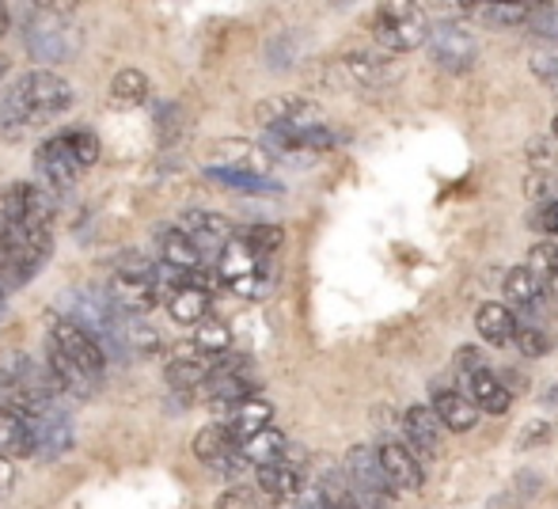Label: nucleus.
I'll return each mask as SVG.
<instances>
[{
    "label": "nucleus",
    "instance_id": "obj_1",
    "mask_svg": "<svg viewBox=\"0 0 558 509\" xmlns=\"http://www.w3.org/2000/svg\"><path fill=\"white\" fill-rule=\"evenodd\" d=\"M73 107V88L53 69H31L23 73L0 99V137L15 141L35 126L61 119Z\"/></svg>",
    "mask_w": 558,
    "mask_h": 509
},
{
    "label": "nucleus",
    "instance_id": "obj_2",
    "mask_svg": "<svg viewBox=\"0 0 558 509\" xmlns=\"http://www.w3.org/2000/svg\"><path fill=\"white\" fill-rule=\"evenodd\" d=\"M65 319H73L84 335L99 342L107 357H125V316L111 304V296L99 289H73L61 301Z\"/></svg>",
    "mask_w": 558,
    "mask_h": 509
},
{
    "label": "nucleus",
    "instance_id": "obj_3",
    "mask_svg": "<svg viewBox=\"0 0 558 509\" xmlns=\"http://www.w3.org/2000/svg\"><path fill=\"white\" fill-rule=\"evenodd\" d=\"M81 27H76V20H69L65 8L58 4H43L35 8V12L27 15V23H23V46H27V53L35 61H43V65H58V61H73L76 53H81Z\"/></svg>",
    "mask_w": 558,
    "mask_h": 509
},
{
    "label": "nucleus",
    "instance_id": "obj_4",
    "mask_svg": "<svg viewBox=\"0 0 558 509\" xmlns=\"http://www.w3.org/2000/svg\"><path fill=\"white\" fill-rule=\"evenodd\" d=\"M53 252L50 229H0V289L4 296L12 289L27 286L38 270L46 266V258Z\"/></svg>",
    "mask_w": 558,
    "mask_h": 509
},
{
    "label": "nucleus",
    "instance_id": "obj_5",
    "mask_svg": "<svg viewBox=\"0 0 558 509\" xmlns=\"http://www.w3.org/2000/svg\"><path fill=\"white\" fill-rule=\"evenodd\" d=\"M0 391H4V403L15 407L23 414H35L43 407H53V384L43 362H35L31 354L15 350L0 362Z\"/></svg>",
    "mask_w": 558,
    "mask_h": 509
},
{
    "label": "nucleus",
    "instance_id": "obj_6",
    "mask_svg": "<svg viewBox=\"0 0 558 509\" xmlns=\"http://www.w3.org/2000/svg\"><path fill=\"white\" fill-rule=\"evenodd\" d=\"M58 217V194L38 183H8L0 186V229H50Z\"/></svg>",
    "mask_w": 558,
    "mask_h": 509
},
{
    "label": "nucleus",
    "instance_id": "obj_7",
    "mask_svg": "<svg viewBox=\"0 0 558 509\" xmlns=\"http://www.w3.org/2000/svg\"><path fill=\"white\" fill-rule=\"evenodd\" d=\"M373 35L384 53H411L429 43V20L414 4H384L376 8Z\"/></svg>",
    "mask_w": 558,
    "mask_h": 509
},
{
    "label": "nucleus",
    "instance_id": "obj_8",
    "mask_svg": "<svg viewBox=\"0 0 558 509\" xmlns=\"http://www.w3.org/2000/svg\"><path fill=\"white\" fill-rule=\"evenodd\" d=\"M107 296H111V304L122 316L125 312H148L156 304V296H160V289H156V266L141 255H125L114 266Z\"/></svg>",
    "mask_w": 558,
    "mask_h": 509
},
{
    "label": "nucleus",
    "instance_id": "obj_9",
    "mask_svg": "<svg viewBox=\"0 0 558 509\" xmlns=\"http://www.w3.org/2000/svg\"><path fill=\"white\" fill-rule=\"evenodd\" d=\"M342 475H345V483H350L357 506H365V509H391L396 506V490H391L388 480H384L376 449H368V445H353L342 460Z\"/></svg>",
    "mask_w": 558,
    "mask_h": 509
},
{
    "label": "nucleus",
    "instance_id": "obj_10",
    "mask_svg": "<svg viewBox=\"0 0 558 509\" xmlns=\"http://www.w3.org/2000/svg\"><path fill=\"white\" fill-rule=\"evenodd\" d=\"M46 339H50V354L65 357L73 369H81L84 377L92 380H104V369H107V354L99 350V342L92 339V335H84L81 327L73 324V319L65 316H53L50 319V331H46Z\"/></svg>",
    "mask_w": 558,
    "mask_h": 509
},
{
    "label": "nucleus",
    "instance_id": "obj_11",
    "mask_svg": "<svg viewBox=\"0 0 558 509\" xmlns=\"http://www.w3.org/2000/svg\"><path fill=\"white\" fill-rule=\"evenodd\" d=\"M429 53H434V61L448 73H468L471 65H475L478 58V43L475 35H471L468 27H460V23H437V27H429Z\"/></svg>",
    "mask_w": 558,
    "mask_h": 509
},
{
    "label": "nucleus",
    "instance_id": "obj_12",
    "mask_svg": "<svg viewBox=\"0 0 558 509\" xmlns=\"http://www.w3.org/2000/svg\"><path fill=\"white\" fill-rule=\"evenodd\" d=\"M179 232L191 240V247L206 258V263L221 255L225 247L235 240L232 225H228L221 214H209V209H186L183 221H179Z\"/></svg>",
    "mask_w": 558,
    "mask_h": 509
},
{
    "label": "nucleus",
    "instance_id": "obj_13",
    "mask_svg": "<svg viewBox=\"0 0 558 509\" xmlns=\"http://www.w3.org/2000/svg\"><path fill=\"white\" fill-rule=\"evenodd\" d=\"M194 457H198L206 468H214V472L228 475V480H235V475L243 472L240 441L228 434L221 422H214V426H202L198 434H194Z\"/></svg>",
    "mask_w": 558,
    "mask_h": 509
},
{
    "label": "nucleus",
    "instance_id": "obj_14",
    "mask_svg": "<svg viewBox=\"0 0 558 509\" xmlns=\"http://www.w3.org/2000/svg\"><path fill=\"white\" fill-rule=\"evenodd\" d=\"M255 119L266 130H316L319 107L304 96H270L255 107Z\"/></svg>",
    "mask_w": 558,
    "mask_h": 509
},
{
    "label": "nucleus",
    "instance_id": "obj_15",
    "mask_svg": "<svg viewBox=\"0 0 558 509\" xmlns=\"http://www.w3.org/2000/svg\"><path fill=\"white\" fill-rule=\"evenodd\" d=\"M376 460H380L384 480H388V487L396 490V495H418L422 483H426L422 460L414 457L403 441H384L380 449H376Z\"/></svg>",
    "mask_w": 558,
    "mask_h": 509
},
{
    "label": "nucleus",
    "instance_id": "obj_16",
    "mask_svg": "<svg viewBox=\"0 0 558 509\" xmlns=\"http://www.w3.org/2000/svg\"><path fill=\"white\" fill-rule=\"evenodd\" d=\"M35 171H38V179H43L38 186H46L50 194L73 186L76 175H81V168L73 163V156H69V148L61 137H46L43 145L35 148Z\"/></svg>",
    "mask_w": 558,
    "mask_h": 509
},
{
    "label": "nucleus",
    "instance_id": "obj_17",
    "mask_svg": "<svg viewBox=\"0 0 558 509\" xmlns=\"http://www.w3.org/2000/svg\"><path fill=\"white\" fill-rule=\"evenodd\" d=\"M403 434H407V449L418 460H437L441 457V422L429 411L426 403H414L403 411Z\"/></svg>",
    "mask_w": 558,
    "mask_h": 509
},
{
    "label": "nucleus",
    "instance_id": "obj_18",
    "mask_svg": "<svg viewBox=\"0 0 558 509\" xmlns=\"http://www.w3.org/2000/svg\"><path fill=\"white\" fill-rule=\"evenodd\" d=\"M214 365H217V357H209V354H202L194 342H186V347H179L175 354L168 357V384L175 391H198L202 384L209 380V373H214Z\"/></svg>",
    "mask_w": 558,
    "mask_h": 509
},
{
    "label": "nucleus",
    "instance_id": "obj_19",
    "mask_svg": "<svg viewBox=\"0 0 558 509\" xmlns=\"http://www.w3.org/2000/svg\"><path fill=\"white\" fill-rule=\"evenodd\" d=\"M270 419H274V407L266 403V399L251 396V399H240V403L225 407V422H221V426L235 437V441H247V437L270 429Z\"/></svg>",
    "mask_w": 558,
    "mask_h": 509
},
{
    "label": "nucleus",
    "instance_id": "obj_20",
    "mask_svg": "<svg viewBox=\"0 0 558 509\" xmlns=\"http://www.w3.org/2000/svg\"><path fill=\"white\" fill-rule=\"evenodd\" d=\"M463 388H468V399L475 411H486V414H506L509 403H513V391L506 388V380L494 377L490 369H478V373H468L463 377Z\"/></svg>",
    "mask_w": 558,
    "mask_h": 509
},
{
    "label": "nucleus",
    "instance_id": "obj_21",
    "mask_svg": "<svg viewBox=\"0 0 558 509\" xmlns=\"http://www.w3.org/2000/svg\"><path fill=\"white\" fill-rule=\"evenodd\" d=\"M429 411H434L437 422H441L445 429H452V434H468V429H475V422H478V411L471 407V399L456 388H434Z\"/></svg>",
    "mask_w": 558,
    "mask_h": 509
},
{
    "label": "nucleus",
    "instance_id": "obj_22",
    "mask_svg": "<svg viewBox=\"0 0 558 509\" xmlns=\"http://www.w3.org/2000/svg\"><path fill=\"white\" fill-rule=\"evenodd\" d=\"M156 252H160V263L171 266V270H183V274H202L209 270V263L191 247V240L183 237L179 229H160L156 232Z\"/></svg>",
    "mask_w": 558,
    "mask_h": 509
},
{
    "label": "nucleus",
    "instance_id": "obj_23",
    "mask_svg": "<svg viewBox=\"0 0 558 509\" xmlns=\"http://www.w3.org/2000/svg\"><path fill=\"white\" fill-rule=\"evenodd\" d=\"M0 457L4 460H23L35 457V437H31V426L23 419V411L0 403Z\"/></svg>",
    "mask_w": 558,
    "mask_h": 509
},
{
    "label": "nucleus",
    "instance_id": "obj_24",
    "mask_svg": "<svg viewBox=\"0 0 558 509\" xmlns=\"http://www.w3.org/2000/svg\"><path fill=\"white\" fill-rule=\"evenodd\" d=\"M258 490H263L270 502H289L304 490V472L293 460H281V464L258 468Z\"/></svg>",
    "mask_w": 558,
    "mask_h": 509
},
{
    "label": "nucleus",
    "instance_id": "obj_25",
    "mask_svg": "<svg viewBox=\"0 0 558 509\" xmlns=\"http://www.w3.org/2000/svg\"><path fill=\"white\" fill-rule=\"evenodd\" d=\"M240 460L251 468H270V464H281V460H289V441L286 434H278V429H263V434L247 437V441H240Z\"/></svg>",
    "mask_w": 558,
    "mask_h": 509
},
{
    "label": "nucleus",
    "instance_id": "obj_26",
    "mask_svg": "<svg viewBox=\"0 0 558 509\" xmlns=\"http://www.w3.org/2000/svg\"><path fill=\"white\" fill-rule=\"evenodd\" d=\"M475 327H478V335H483L486 342H494V347H506V342L517 339V327H521V324H517L513 308L490 301V304H483V308L475 312Z\"/></svg>",
    "mask_w": 558,
    "mask_h": 509
},
{
    "label": "nucleus",
    "instance_id": "obj_27",
    "mask_svg": "<svg viewBox=\"0 0 558 509\" xmlns=\"http://www.w3.org/2000/svg\"><path fill=\"white\" fill-rule=\"evenodd\" d=\"M209 308H214V296H209V289H202V286H183V289H175V293L168 296V312H171V319L175 324H191V327H198L202 319H209Z\"/></svg>",
    "mask_w": 558,
    "mask_h": 509
},
{
    "label": "nucleus",
    "instance_id": "obj_28",
    "mask_svg": "<svg viewBox=\"0 0 558 509\" xmlns=\"http://www.w3.org/2000/svg\"><path fill=\"white\" fill-rule=\"evenodd\" d=\"M221 168H235V171H251V175H266L274 168V156L266 153L255 141H225L221 145Z\"/></svg>",
    "mask_w": 558,
    "mask_h": 509
},
{
    "label": "nucleus",
    "instance_id": "obj_29",
    "mask_svg": "<svg viewBox=\"0 0 558 509\" xmlns=\"http://www.w3.org/2000/svg\"><path fill=\"white\" fill-rule=\"evenodd\" d=\"M345 73H350L353 84H361V88H380V84H388L391 69H388V58H380L376 50H353L342 58Z\"/></svg>",
    "mask_w": 558,
    "mask_h": 509
},
{
    "label": "nucleus",
    "instance_id": "obj_30",
    "mask_svg": "<svg viewBox=\"0 0 558 509\" xmlns=\"http://www.w3.org/2000/svg\"><path fill=\"white\" fill-rule=\"evenodd\" d=\"M206 175L221 186H232V191L243 194H281V183H274L270 175H251V171H235V168H221V163H209Z\"/></svg>",
    "mask_w": 558,
    "mask_h": 509
},
{
    "label": "nucleus",
    "instance_id": "obj_31",
    "mask_svg": "<svg viewBox=\"0 0 558 509\" xmlns=\"http://www.w3.org/2000/svg\"><path fill=\"white\" fill-rule=\"evenodd\" d=\"M506 301L517 304V308H536V301L544 296V289H539V278L529 270V266H513V270L506 274Z\"/></svg>",
    "mask_w": 558,
    "mask_h": 509
},
{
    "label": "nucleus",
    "instance_id": "obj_32",
    "mask_svg": "<svg viewBox=\"0 0 558 509\" xmlns=\"http://www.w3.org/2000/svg\"><path fill=\"white\" fill-rule=\"evenodd\" d=\"M111 99L118 107H141L148 99V76L141 69H122L111 81Z\"/></svg>",
    "mask_w": 558,
    "mask_h": 509
},
{
    "label": "nucleus",
    "instance_id": "obj_33",
    "mask_svg": "<svg viewBox=\"0 0 558 509\" xmlns=\"http://www.w3.org/2000/svg\"><path fill=\"white\" fill-rule=\"evenodd\" d=\"M235 240H240L247 252L266 258L270 252H278V247L286 244V232H281V225H247V229L235 232Z\"/></svg>",
    "mask_w": 558,
    "mask_h": 509
},
{
    "label": "nucleus",
    "instance_id": "obj_34",
    "mask_svg": "<svg viewBox=\"0 0 558 509\" xmlns=\"http://www.w3.org/2000/svg\"><path fill=\"white\" fill-rule=\"evenodd\" d=\"M191 342L202 350V354L221 357V354H228V347H232V331H228V324H221V319H202V324L194 327Z\"/></svg>",
    "mask_w": 558,
    "mask_h": 509
},
{
    "label": "nucleus",
    "instance_id": "obj_35",
    "mask_svg": "<svg viewBox=\"0 0 558 509\" xmlns=\"http://www.w3.org/2000/svg\"><path fill=\"white\" fill-rule=\"evenodd\" d=\"M61 141H65L69 156H73L76 168H92V163L99 160V137L88 130H73V133H61Z\"/></svg>",
    "mask_w": 558,
    "mask_h": 509
},
{
    "label": "nucleus",
    "instance_id": "obj_36",
    "mask_svg": "<svg viewBox=\"0 0 558 509\" xmlns=\"http://www.w3.org/2000/svg\"><path fill=\"white\" fill-rule=\"evenodd\" d=\"M513 342L521 347V354H529V357H547V354H551V335H547L539 324H521V327H517Z\"/></svg>",
    "mask_w": 558,
    "mask_h": 509
},
{
    "label": "nucleus",
    "instance_id": "obj_37",
    "mask_svg": "<svg viewBox=\"0 0 558 509\" xmlns=\"http://www.w3.org/2000/svg\"><path fill=\"white\" fill-rule=\"evenodd\" d=\"M160 347H163L160 335H156L148 324H125V354L148 357V354H156Z\"/></svg>",
    "mask_w": 558,
    "mask_h": 509
},
{
    "label": "nucleus",
    "instance_id": "obj_38",
    "mask_svg": "<svg viewBox=\"0 0 558 509\" xmlns=\"http://www.w3.org/2000/svg\"><path fill=\"white\" fill-rule=\"evenodd\" d=\"M156 126H160V145H175V141L183 137V130H186V119H183V111H179L175 104H168V107H160V111H156Z\"/></svg>",
    "mask_w": 558,
    "mask_h": 509
},
{
    "label": "nucleus",
    "instance_id": "obj_39",
    "mask_svg": "<svg viewBox=\"0 0 558 509\" xmlns=\"http://www.w3.org/2000/svg\"><path fill=\"white\" fill-rule=\"evenodd\" d=\"M478 12H486L494 23H506V27H513V23L532 20V15H536L539 8L536 4H483Z\"/></svg>",
    "mask_w": 558,
    "mask_h": 509
},
{
    "label": "nucleus",
    "instance_id": "obj_40",
    "mask_svg": "<svg viewBox=\"0 0 558 509\" xmlns=\"http://www.w3.org/2000/svg\"><path fill=\"white\" fill-rule=\"evenodd\" d=\"M529 270L536 274H551L558 270V244H551V240H544V244H532V252H529Z\"/></svg>",
    "mask_w": 558,
    "mask_h": 509
},
{
    "label": "nucleus",
    "instance_id": "obj_41",
    "mask_svg": "<svg viewBox=\"0 0 558 509\" xmlns=\"http://www.w3.org/2000/svg\"><path fill=\"white\" fill-rule=\"evenodd\" d=\"M532 31H536L539 38L558 43V8H539V12L532 15Z\"/></svg>",
    "mask_w": 558,
    "mask_h": 509
},
{
    "label": "nucleus",
    "instance_id": "obj_42",
    "mask_svg": "<svg viewBox=\"0 0 558 509\" xmlns=\"http://www.w3.org/2000/svg\"><path fill=\"white\" fill-rule=\"evenodd\" d=\"M456 369H460V377H468V373L486 369L483 350H475V347H460V350H456Z\"/></svg>",
    "mask_w": 558,
    "mask_h": 509
},
{
    "label": "nucleus",
    "instance_id": "obj_43",
    "mask_svg": "<svg viewBox=\"0 0 558 509\" xmlns=\"http://www.w3.org/2000/svg\"><path fill=\"white\" fill-rule=\"evenodd\" d=\"M255 490H247V487H235V490H228V495L217 502V509H255Z\"/></svg>",
    "mask_w": 558,
    "mask_h": 509
},
{
    "label": "nucleus",
    "instance_id": "obj_44",
    "mask_svg": "<svg viewBox=\"0 0 558 509\" xmlns=\"http://www.w3.org/2000/svg\"><path fill=\"white\" fill-rule=\"evenodd\" d=\"M532 73H536L544 84L558 88V58H532Z\"/></svg>",
    "mask_w": 558,
    "mask_h": 509
},
{
    "label": "nucleus",
    "instance_id": "obj_45",
    "mask_svg": "<svg viewBox=\"0 0 558 509\" xmlns=\"http://www.w3.org/2000/svg\"><path fill=\"white\" fill-rule=\"evenodd\" d=\"M539 225H544V232L558 237V202H547L544 214H539Z\"/></svg>",
    "mask_w": 558,
    "mask_h": 509
},
{
    "label": "nucleus",
    "instance_id": "obj_46",
    "mask_svg": "<svg viewBox=\"0 0 558 509\" xmlns=\"http://www.w3.org/2000/svg\"><path fill=\"white\" fill-rule=\"evenodd\" d=\"M539 289H544L547 296H558V270H551V274H539Z\"/></svg>",
    "mask_w": 558,
    "mask_h": 509
},
{
    "label": "nucleus",
    "instance_id": "obj_47",
    "mask_svg": "<svg viewBox=\"0 0 558 509\" xmlns=\"http://www.w3.org/2000/svg\"><path fill=\"white\" fill-rule=\"evenodd\" d=\"M12 464H8V460L4 457H0V490H8V487H12Z\"/></svg>",
    "mask_w": 558,
    "mask_h": 509
},
{
    "label": "nucleus",
    "instance_id": "obj_48",
    "mask_svg": "<svg viewBox=\"0 0 558 509\" xmlns=\"http://www.w3.org/2000/svg\"><path fill=\"white\" fill-rule=\"evenodd\" d=\"M12 27V12H8L4 4H0V38H4V31Z\"/></svg>",
    "mask_w": 558,
    "mask_h": 509
},
{
    "label": "nucleus",
    "instance_id": "obj_49",
    "mask_svg": "<svg viewBox=\"0 0 558 509\" xmlns=\"http://www.w3.org/2000/svg\"><path fill=\"white\" fill-rule=\"evenodd\" d=\"M4 73H8V61H0V81H4Z\"/></svg>",
    "mask_w": 558,
    "mask_h": 509
},
{
    "label": "nucleus",
    "instance_id": "obj_50",
    "mask_svg": "<svg viewBox=\"0 0 558 509\" xmlns=\"http://www.w3.org/2000/svg\"><path fill=\"white\" fill-rule=\"evenodd\" d=\"M551 130H555V137H558V119H555V122H551Z\"/></svg>",
    "mask_w": 558,
    "mask_h": 509
}]
</instances>
